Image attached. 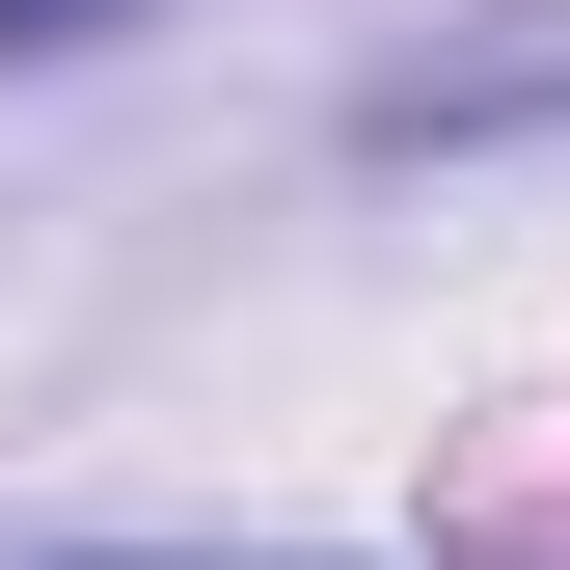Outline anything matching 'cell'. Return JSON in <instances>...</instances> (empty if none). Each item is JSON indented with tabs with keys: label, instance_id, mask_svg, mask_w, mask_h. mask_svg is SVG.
Instances as JSON below:
<instances>
[{
	"label": "cell",
	"instance_id": "obj_1",
	"mask_svg": "<svg viewBox=\"0 0 570 570\" xmlns=\"http://www.w3.org/2000/svg\"><path fill=\"white\" fill-rule=\"evenodd\" d=\"M570 109V28H517V55H407V82H353V136L381 164H435V136H543Z\"/></svg>",
	"mask_w": 570,
	"mask_h": 570
},
{
	"label": "cell",
	"instance_id": "obj_2",
	"mask_svg": "<svg viewBox=\"0 0 570 570\" xmlns=\"http://www.w3.org/2000/svg\"><path fill=\"white\" fill-rule=\"evenodd\" d=\"M28 570H353V543H28Z\"/></svg>",
	"mask_w": 570,
	"mask_h": 570
},
{
	"label": "cell",
	"instance_id": "obj_3",
	"mask_svg": "<svg viewBox=\"0 0 570 570\" xmlns=\"http://www.w3.org/2000/svg\"><path fill=\"white\" fill-rule=\"evenodd\" d=\"M164 0H0V55H136Z\"/></svg>",
	"mask_w": 570,
	"mask_h": 570
}]
</instances>
